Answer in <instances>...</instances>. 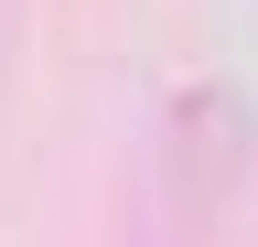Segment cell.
Instances as JSON below:
<instances>
[{"label":"cell","mask_w":258,"mask_h":247,"mask_svg":"<svg viewBox=\"0 0 258 247\" xmlns=\"http://www.w3.org/2000/svg\"><path fill=\"white\" fill-rule=\"evenodd\" d=\"M161 161H172V215H215L226 183H237V161H247V97L237 86H183Z\"/></svg>","instance_id":"obj_1"},{"label":"cell","mask_w":258,"mask_h":247,"mask_svg":"<svg viewBox=\"0 0 258 247\" xmlns=\"http://www.w3.org/2000/svg\"><path fill=\"white\" fill-rule=\"evenodd\" d=\"M0 33H11V0H0Z\"/></svg>","instance_id":"obj_2"}]
</instances>
